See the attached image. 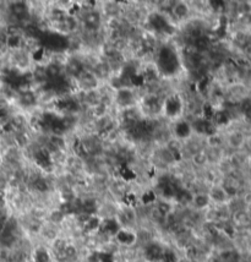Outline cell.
Masks as SVG:
<instances>
[{
	"label": "cell",
	"instance_id": "3",
	"mask_svg": "<svg viewBox=\"0 0 251 262\" xmlns=\"http://www.w3.org/2000/svg\"><path fill=\"white\" fill-rule=\"evenodd\" d=\"M135 96L129 88H121L117 92V103L121 107H129L134 103Z\"/></svg>",
	"mask_w": 251,
	"mask_h": 262
},
{
	"label": "cell",
	"instance_id": "1",
	"mask_svg": "<svg viewBox=\"0 0 251 262\" xmlns=\"http://www.w3.org/2000/svg\"><path fill=\"white\" fill-rule=\"evenodd\" d=\"M179 68V60L176 54L169 47H163L157 54V69L167 75H173Z\"/></svg>",
	"mask_w": 251,
	"mask_h": 262
},
{
	"label": "cell",
	"instance_id": "2",
	"mask_svg": "<svg viewBox=\"0 0 251 262\" xmlns=\"http://www.w3.org/2000/svg\"><path fill=\"white\" fill-rule=\"evenodd\" d=\"M162 108L164 109L167 115H169V117H175L176 114H179V113L181 112L183 103H181L180 98L176 97V96H172V97L165 99Z\"/></svg>",
	"mask_w": 251,
	"mask_h": 262
},
{
	"label": "cell",
	"instance_id": "7",
	"mask_svg": "<svg viewBox=\"0 0 251 262\" xmlns=\"http://www.w3.org/2000/svg\"><path fill=\"white\" fill-rule=\"evenodd\" d=\"M172 13L175 18L183 19L187 15L189 9H187V7L185 4H183V3H179V4H174V7H172Z\"/></svg>",
	"mask_w": 251,
	"mask_h": 262
},
{
	"label": "cell",
	"instance_id": "9",
	"mask_svg": "<svg viewBox=\"0 0 251 262\" xmlns=\"http://www.w3.org/2000/svg\"><path fill=\"white\" fill-rule=\"evenodd\" d=\"M214 121L217 124H227L229 121V114L227 112H217L213 115Z\"/></svg>",
	"mask_w": 251,
	"mask_h": 262
},
{
	"label": "cell",
	"instance_id": "10",
	"mask_svg": "<svg viewBox=\"0 0 251 262\" xmlns=\"http://www.w3.org/2000/svg\"><path fill=\"white\" fill-rule=\"evenodd\" d=\"M241 110L246 115H251V99H245L241 103Z\"/></svg>",
	"mask_w": 251,
	"mask_h": 262
},
{
	"label": "cell",
	"instance_id": "5",
	"mask_svg": "<svg viewBox=\"0 0 251 262\" xmlns=\"http://www.w3.org/2000/svg\"><path fill=\"white\" fill-rule=\"evenodd\" d=\"M174 131L176 136L185 139V137L190 136V134H191V126H190L187 123H185V121H180V123H178L175 125Z\"/></svg>",
	"mask_w": 251,
	"mask_h": 262
},
{
	"label": "cell",
	"instance_id": "4",
	"mask_svg": "<svg viewBox=\"0 0 251 262\" xmlns=\"http://www.w3.org/2000/svg\"><path fill=\"white\" fill-rule=\"evenodd\" d=\"M209 202H211V198H209L208 195H203V194L192 195L191 203L196 209L206 208L209 205Z\"/></svg>",
	"mask_w": 251,
	"mask_h": 262
},
{
	"label": "cell",
	"instance_id": "8",
	"mask_svg": "<svg viewBox=\"0 0 251 262\" xmlns=\"http://www.w3.org/2000/svg\"><path fill=\"white\" fill-rule=\"evenodd\" d=\"M227 197H228L227 192L224 191V189H220V187H217V189L212 190L211 195H209V198H212L214 202H224Z\"/></svg>",
	"mask_w": 251,
	"mask_h": 262
},
{
	"label": "cell",
	"instance_id": "6",
	"mask_svg": "<svg viewBox=\"0 0 251 262\" xmlns=\"http://www.w3.org/2000/svg\"><path fill=\"white\" fill-rule=\"evenodd\" d=\"M234 222L236 223L240 227H244V225H247L249 223H251V217L250 214H247L245 211H238L234 212Z\"/></svg>",
	"mask_w": 251,
	"mask_h": 262
}]
</instances>
